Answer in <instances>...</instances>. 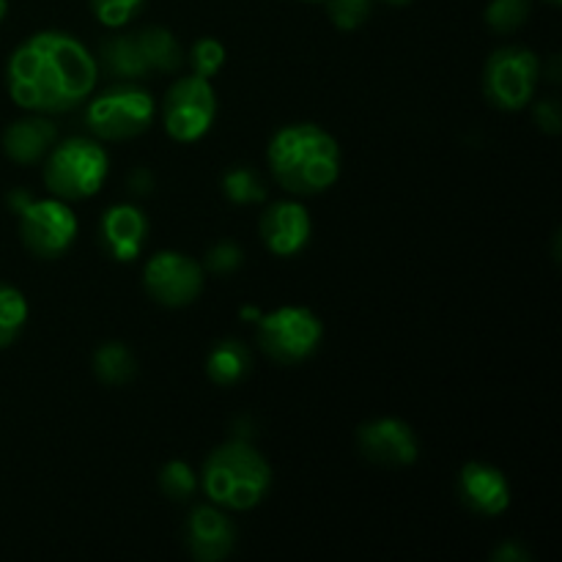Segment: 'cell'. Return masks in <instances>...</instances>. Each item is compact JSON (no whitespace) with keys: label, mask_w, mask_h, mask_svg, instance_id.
Instances as JSON below:
<instances>
[{"label":"cell","mask_w":562,"mask_h":562,"mask_svg":"<svg viewBox=\"0 0 562 562\" xmlns=\"http://www.w3.org/2000/svg\"><path fill=\"white\" fill-rule=\"evenodd\" d=\"M108 151L91 137H69L60 146L49 148L44 165V184L60 201H82L102 190L108 179Z\"/></svg>","instance_id":"obj_4"},{"label":"cell","mask_w":562,"mask_h":562,"mask_svg":"<svg viewBox=\"0 0 562 562\" xmlns=\"http://www.w3.org/2000/svg\"><path fill=\"white\" fill-rule=\"evenodd\" d=\"M159 488L168 499L173 503H184L195 494L198 477L192 472V467L187 461H168V464L159 470Z\"/></svg>","instance_id":"obj_24"},{"label":"cell","mask_w":562,"mask_h":562,"mask_svg":"<svg viewBox=\"0 0 562 562\" xmlns=\"http://www.w3.org/2000/svg\"><path fill=\"white\" fill-rule=\"evenodd\" d=\"M532 115H536L538 130L547 132V135H560V130H562L560 99H554V97L541 99V102H536V108H532Z\"/></svg>","instance_id":"obj_29"},{"label":"cell","mask_w":562,"mask_h":562,"mask_svg":"<svg viewBox=\"0 0 562 562\" xmlns=\"http://www.w3.org/2000/svg\"><path fill=\"white\" fill-rule=\"evenodd\" d=\"M494 562H530V552L519 541H505L503 547L494 549Z\"/></svg>","instance_id":"obj_30"},{"label":"cell","mask_w":562,"mask_h":562,"mask_svg":"<svg viewBox=\"0 0 562 562\" xmlns=\"http://www.w3.org/2000/svg\"><path fill=\"white\" fill-rule=\"evenodd\" d=\"M530 0H492L486 9V25L497 33H514L530 20Z\"/></svg>","instance_id":"obj_23"},{"label":"cell","mask_w":562,"mask_h":562,"mask_svg":"<svg viewBox=\"0 0 562 562\" xmlns=\"http://www.w3.org/2000/svg\"><path fill=\"white\" fill-rule=\"evenodd\" d=\"M130 190H132V192H135V195H137V198H146V195H148V192H151V190H154V176H151V173H148V170H146V168H137V170H135V173H132V176H130Z\"/></svg>","instance_id":"obj_31"},{"label":"cell","mask_w":562,"mask_h":562,"mask_svg":"<svg viewBox=\"0 0 562 562\" xmlns=\"http://www.w3.org/2000/svg\"><path fill=\"white\" fill-rule=\"evenodd\" d=\"M223 192L231 203L252 206V203H261L267 198V184L250 165H236L223 176Z\"/></svg>","instance_id":"obj_21"},{"label":"cell","mask_w":562,"mask_h":562,"mask_svg":"<svg viewBox=\"0 0 562 562\" xmlns=\"http://www.w3.org/2000/svg\"><path fill=\"white\" fill-rule=\"evenodd\" d=\"M184 547L198 562H223L236 547V527L214 505H195L187 516Z\"/></svg>","instance_id":"obj_12"},{"label":"cell","mask_w":562,"mask_h":562,"mask_svg":"<svg viewBox=\"0 0 562 562\" xmlns=\"http://www.w3.org/2000/svg\"><path fill=\"white\" fill-rule=\"evenodd\" d=\"M384 3H390V5H406V3H412V0H384Z\"/></svg>","instance_id":"obj_36"},{"label":"cell","mask_w":562,"mask_h":562,"mask_svg":"<svg viewBox=\"0 0 562 562\" xmlns=\"http://www.w3.org/2000/svg\"><path fill=\"white\" fill-rule=\"evenodd\" d=\"M258 346L278 366H300L316 355L324 327L311 307L285 305L258 318Z\"/></svg>","instance_id":"obj_6"},{"label":"cell","mask_w":562,"mask_h":562,"mask_svg":"<svg viewBox=\"0 0 562 562\" xmlns=\"http://www.w3.org/2000/svg\"><path fill=\"white\" fill-rule=\"evenodd\" d=\"M206 497L228 510H250L272 488V467L247 439H231L206 459L201 472Z\"/></svg>","instance_id":"obj_3"},{"label":"cell","mask_w":562,"mask_h":562,"mask_svg":"<svg viewBox=\"0 0 562 562\" xmlns=\"http://www.w3.org/2000/svg\"><path fill=\"white\" fill-rule=\"evenodd\" d=\"M20 217V236L22 245L33 252L36 258H60L77 236V217L71 206L60 198H33L31 206L25 212L16 214Z\"/></svg>","instance_id":"obj_9"},{"label":"cell","mask_w":562,"mask_h":562,"mask_svg":"<svg viewBox=\"0 0 562 562\" xmlns=\"http://www.w3.org/2000/svg\"><path fill=\"white\" fill-rule=\"evenodd\" d=\"M267 162L285 192L318 195L338 181L340 146L318 124H289L269 140Z\"/></svg>","instance_id":"obj_2"},{"label":"cell","mask_w":562,"mask_h":562,"mask_svg":"<svg viewBox=\"0 0 562 562\" xmlns=\"http://www.w3.org/2000/svg\"><path fill=\"white\" fill-rule=\"evenodd\" d=\"M214 115H217V93H214L212 82L203 77H181L165 93L162 124L173 140H201L212 130Z\"/></svg>","instance_id":"obj_8"},{"label":"cell","mask_w":562,"mask_h":562,"mask_svg":"<svg viewBox=\"0 0 562 562\" xmlns=\"http://www.w3.org/2000/svg\"><path fill=\"white\" fill-rule=\"evenodd\" d=\"M245 252L236 241H217L212 250L206 252V269L214 274H231L241 267Z\"/></svg>","instance_id":"obj_28"},{"label":"cell","mask_w":562,"mask_h":562,"mask_svg":"<svg viewBox=\"0 0 562 562\" xmlns=\"http://www.w3.org/2000/svg\"><path fill=\"white\" fill-rule=\"evenodd\" d=\"M241 318H247V322H258V318H261V311H258V307H241Z\"/></svg>","instance_id":"obj_34"},{"label":"cell","mask_w":562,"mask_h":562,"mask_svg":"<svg viewBox=\"0 0 562 562\" xmlns=\"http://www.w3.org/2000/svg\"><path fill=\"white\" fill-rule=\"evenodd\" d=\"M88 3H91L93 16L104 27H124L126 22H132L140 14L146 0H88Z\"/></svg>","instance_id":"obj_26"},{"label":"cell","mask_w":562,"mask_h":562,"mask_svg":"<svg viewBox=\"0 0 562 562\" xmlns=\"http://www.w3.org/2000/svg\"><path fill=\"white\" fill-rule=\"evenodd\" d=\"M373 0H327V14L340 31H357L371 16Z\"/></svg>","instance_id":"obj_27"},{"label":"cell","mask_w":562,"mask_h":562,"mask_svg":"<svg viewBox=\"0 0 562 562\" xmlns=\"http://www.w3.org/2000/svg\"><path fill=\"white\" fill-rule=\"evenodd\" d=\"M148 296L165 307H187L201 296L203 267L184 252H157L143 269Z\"/></svg>","instance_id":"obj_10"},{"label":"cell","mask_w":562,"mask_h":562,"mask_svg":"<svg viewBox=\"0 0 562 562\" xmlns=\"http://www.w3.org/2000/svg\"><path fill=\"white\" fill-rule=\"evenodd\" d=\"M252 357L241 340L225 338L209 351L206 357V373L214 384L220 387H231V384H239L241 379L250 373Z\"/></svg>","instance_id":"obj_17"},{"label":"cell","mask_w":562,"mask_h":562,"mask_svg":"<svg viewBox=\"0 0 562 562\" xmlns=\"http://www.w3.org/2000/svg\"><path fill=\"white\" fill-rule=\"evenodd\" d=\"M547 3H549V5H560L562 0H547Z\"/></svg>","instance_id":"obj_37"},{"label":"cell","mask_w":562,"mask_h":562,"mask_svg":"<svg viewBox=\"0 0 562 562\" xmlns=\"http://www.w3.org/2000/svg\"><path fill=\"white\" fill-rule=\"evenodd\" d=\"M137 371V362L132 357V351L124 344H102L93 351V373H97L99 382L110 384V387H119V384L132 382Z\"/></svg>","instance_id":"obj_20"},{"label":"cell","mask_w":562,"mask_h":562,"mask_svg":"<svg viewBox=\"0 0 562 562\" xmlns=\"http://www.w3.org/2000/svg\"><path fill=\"white\" fill-rule=\"evenodd\" d=\"M25 322L27 302L22 291L9 283H0V349H5V346H11L20 338Z\"/></svg>","instance_id":"obj_22"},{"label":"cell","mask_w":562,"mask_h":562,"mask_svg":"<svg viewBox=\"0 0 562 562\" xmlns=\"http://www.w3.org/2000/svg\"><path fill=\"white\" fill-rule=\"evenodd\" d=\"M305 3H318V0H305Z\"/></svg>","instance_id":"obj_38"},{"label":"cell","mask_w":562,"mask_h":562,"mask_svg":"<svg viewBox=\"0 0 562 562\" xmlns=\"http://www.w3.org/2000/svg\"><path fill=\"white\" fill-rule=\"evenodd\" d=\"M261 239L269 252L291 258L302 252L311 241V214L296 201H278L261 214Z\"/></svg>","instance_id":"obj_13"},{"label":"cell","mask_w":562,"mask_h":562,"mask_svg":"<svg viewBox=\"0 0 562 562\" xmlns=\"http://www.w3.org/2000/svg\"><path fill=\"white\" fill-rule=\"evenodd\" d=\"M541 80V60L527 47H499L488 58L483 71L486 99L499 110H521L536 97Z\"/></svg>","instance_id":"obj_7"},{"label":"cell","mask_w":562,"mask_h":562,"mask_svg":"<svg viewBox=\"0 0 562 562\" xmlns=\"http://www.w3.org/2000/svg\"><path fill=\"white\" fill-rule=\"evenodd\" d=\"M135 38L140 44L148 71H176L184 64V49H181V44L176 42V36L168 27L148 25L137 31Z\"/></svg>","instance_id":"obj_19"},{"label":"cell","mask_w":562,"mask_h":562,"mask_svg":"<svg viewBox=\"0 0 562 562\" xmlns=\"http://www.w3.org/2000/svg\"><path fill=\"white\" fill-rule=\"evenodd\" d=\"M33 198H36V195H33L31 190H25V187H16V190L9 192V209L14 214L25 212V209L33 203Z\"/></svg>","instance_id":"obj_32"},{"label":"cell","mask_w":562,"mask_h":562,"mask_svg":"<svg viewBox=\"0 0 562 562\" xmlns=\"http://www.w3.org/2000/svg\"><path fill=\"white\" fill-rule=\"evenodd\" d=\"M357 448L379 467H409L417 461L420 445L409 423L398 417H379L357 428Z\"/></svg>","instance_id":"obj_11"},{"label":"cell","mask_w":562,"mask_h":562,"mask_svg":"<svg viewBox=\"0 0 562 562\" xmlns=\"http://www.w3.org/2000/svg\"><path fill=\"white\" fill-rule=\"evenodd\" d=\"M549 82H560V58L558 55H552V58H549Z\"/></svg>","instance_id":"obj_33"},{"label":"cell","mask_w":562,"mask_h":562,"mask_svg":"<svg viewBox=\"0 0 562 562\" xmlns=\"http://www.w3.org/2000/svg\"><path fill=\"white\" fill-rule=\"evenodd\" d=\"M55 137H58V130L49 119H38V115L20 119L3 132V151L11 162L33 165L47 157L49 148L55 146Z\"/></svg>","instance_id":"obj_16"},{"label":"cell","mask_w":562,"mask_h":562,"mask_svg":"<svg viewBox=\"0 0 562 562\" xmlns=\"http://www.w3.org/2000/svg\"><path fill=\"white\" fill-rule=\"evenodd\" d=\"M99 60H102V69L119 80H140L148 75L146 58L135 36H110L99 47Z\"/></svg>","instance_id":"obj_18"},{"label":"cell","mask_w":562,"mask_h":562,"mask_svg":"<svg viewBox=\"0 0 562 562\" xmlns=\"http://www.w3.org/2000/svg\"><path fill=\"white\" fill-rule=\"evenodd\" d=\"M154 113L157 108L151 93L135 80H124L97 93L86 104L82 121L99 140H130L151 126Z\"/></svg>","instance_id":"obj_5"},{"label":"cell","mask_w":562,"mask_h":562,"mask_svg":"<svg viewBox=\"0 0 562 562\" xmlns=\"http://www.w3.org/2000/svg\"><path fill=\"white\" fill-rule=\"evenodd\" d=\"M5 11H9V3H5V0H0V22H3Z\"/></svg>","instance_id":"obj_35"},{"label":"cell","mask_w":562,"mask_h":562,"mask_svg":"<svg viewBox=\"0 0 562 562\" xmlns=\"http://www.w3.org/2000/svg\"><path fill=\"white\" fill-rule=\"evenodd\" d=\"M148 239V220L132 203H115L99 220V241L113 261L130 263L143 252Z\"/></svg>","instance_id":"obj_14"},{"label":"cell","mask_w":562,"mask_h":562,"mask_svg":"<svg viewBox=\"0 0 562 562\" xmlns=\"http://www.w3.org/2000/svg\"><path fill=\"white\" fill-rule=\"evenodd\" d=\"M99 64L75 36L60 31L33 33L11 53L5 66L9 93L33 113H66L97 88Z\"/></svg>","instance_id":"obj_1"},{"label":"cell","mask_w":562,"mask_h":562,"mask_svg":"<svg viewBox=\"0 0 562 562\" xmlns=\"http://www.w3.org/2000/svg\"><path fill=\"white\" fill-rule=\"evenodd\" d=\"M459 497L477 516H499L510 505V483L497 467L470 461L459 472Z\"/></svg>","instance_id":"obj_15"},{"label":"cell","mask_w":562,"mask_h":562,"mask_svg":"<svg viewBox=\"0 0 562 562\" xmlns=\"http://www.w3.org/2000/svg\"><path fill=\"white\" fill-rule=\"evenodd\" d=\"M225 64V47L217 42V38L206 36V38H198L190 49V66H192V75L203 77V80H212Z\"/></svg>","instance_id":"obj_25"}]
</instances>
